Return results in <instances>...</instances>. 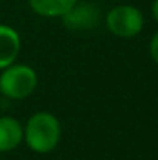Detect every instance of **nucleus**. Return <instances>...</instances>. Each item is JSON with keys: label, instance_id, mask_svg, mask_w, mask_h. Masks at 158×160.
<instances>
[{"label": "nucleus", "instance_id": "1", "mask_svg": "<svg viewBox=\"0 0 158 160\" xmlns=\"http://www.w3.org/2000/svg\"><path fill=\"white\" fill-rule=\"evenodd\" d=\"M62 138V126L59 118L47 110L34 112L23 126V142L26 148L36 154L53 152Z\"/></svg>", "mask_w": 158, "mask_h": 160}, {"label": "nucleus", "instance_id": "2", "mask_svg": "<svg viewBox=\"0 0 158 160\" xmlns=\"http://www.w3.org/2000/svg\"><path fill=\"white\" fill-rule=\"evenodd\" d=\"M37 84V72L28 64L14 62L0 70V95L8 100L22 101L30 98L36 92Z\"/></svg>", "mask_w": 158, "mask_h": 160}, {"label": "nucleus", "instance_id": "3", "mask_svg": "<svg viewBox=\"0 0 158 160\" xmlns=\"http://www.w3.org/2000/svg\"><path fill=\"white\" fill-rule=\"evenodd\" d=\"M107 30L119 39H132L144 28V16L133 5L122 3L110 8L104 16Z\"/></svg>", "mask_w": 158, "mask_h": 160}, {"label": "nucleus", "instance_id": "4", "mask_svg": "<svg viewBox=\"0 0 158 160\" xmlns=\"http://www.w3.org/2000/svg\"><path fill=\"white\" fill-rule=\"evenodd\" d=\"M60 19L64 27L71 31H87V30H93L101 22L103 12L98 5L92 2L78 0V3L70 11H67Z\"/></svg>", "mask_w": 158, "mask_h": 160}, {"label": "nucleus", "instance_id": "5", "mask_svg": "<svg viewBox=\"0 0 158 160\" xmlns=\"http://www.w3.org/2000/svg\"><path fill=\"white\" fill-rule=\"evenodd\" d=\"M22 50V39L16 28L0 23V70L14 64Z\"/></svg>", "mask_w": 158, "mask_h": 160}, {"label": "nucleus", "instance_id": "6", "mask_svg": "<svg viewBox=\"0 0 158 160\" xmlns=\"http://www.w3.org/2000/svg\"><path fill=\"white\" fill-rule=\"evenodd\" d=\"M23 143V124L11 115H0V152H11Z\"/></svg>", "mask_w": 158, "mask_h": 160}, {"label": "nucleus", "instance_id": "7", "mask_svg": "<svg viewBox=\"0 0 158 160\" xmlns=\"http://www.w3.org/2000/svg\"><path fill=\"white\" fill-rule=\"evenodd\" d=\"M78 0H28L31 11L45 19H60Z\"/></svg>", "mask_w": 158, "mask_h": 160}, {"label": "nucleus", "instance_id": "8", "mask_svg": "<svg viewBox=\"0 0 158 160\" xmlns=\"http://www.w3.org/2000/svg\"><path fill=\"white\" fill-rule=\"evenodd\" d=\"M149 54L154 59V62L158 64V31L151 38L149 41Z\"/></svg>", "mask_w": 158, "mask_h": 160}, {"label": "nucleus", "instance_id": "9", "mask_svg": "<svg viewBox=\"0 0 158 160\" xmlns=\"http://www.w3.org/2000/svg\"><path fill=\"white\" fill-rule=\"evenodd\" d=\"M151 12H152V17H154V20H155V22L158 23V0H154V2H152Z\"/></svg>", "mask_w": 158, "mask_h": 160}]
</instances>
